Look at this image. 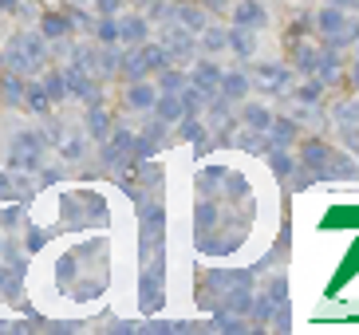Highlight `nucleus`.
I'll use <instances>...</instances> for the list:
<instances>
[{
	"label": "nucleus",
	"instance_id": "f257e3e1",
	"mask_svg": "<svg viewBox=\"0 0 359 335\" xmlns=\"http://www.w3.org/2000/svg\"><path fill=\"white\" fill-rule=\"evenodd\" d=\"M162 48H166L170 60H182V63H194V52H198V40H194L190 28L182 24H170L166 36H162Z\"/></svg>",
	"mask_w": 359,
	"mask_h": 335
},
{
	"label": "nucleus",
	"instance_id": "f03ea898",
	"mask_svg": "<svg viewBox=\"0 0 359 335\" xmlns=\"http://www.w3.org/2000/svg\"><path fill=\"white\" fill-rule=\"evenodd\" d=\"M103 142H107L103 162H111V166H123V162L135 158V135H130V130H115V135H107Z\"/></svg>",
	"mask_w": 359,
	"mask_h": 335
},
{
	"label": "nucleus",
	"instance_id": "7ed1b4c3",
	"mask_svg": "<svg viewBox=\"0 0 359 335\" xmlns=\"http://www.w3.org/2000/svg\"><path fill=\"white\" fill-rule=\"evenodd\" d=\"M233 24H237V28H264V24H269L264 4L261 0H237V4H233Z\"/></svg>",
	"mask_w": 359,
	"mask_h": 335
},
{
	"label": "nucleus",
	"instance_id": "20e7f679",
	"mask_svg": "<svg viewBox=\"0 0 359 335\" xmlns=\"http://www.w3.org/2000/svg\"><path fill=\"white\" fill-rule=\"evenodd\" d=\"M253 79H257V87H264V91H285L292 75H288V67H280V63H257Z\"/></svg>",
	"mask_w": 359,
	"mask_h": 335
},
{
	"label": "nucleus",
	"instance_id": "39448f33",
	"mask_svg": "<svg viewBox=\"0 0 359 335\" xmlns=\"http://www.w3.org/2000/svg\"><path fill=\"white\" fill-rule=\"evenodd\" d=\"M327 154H332V146H324L320 138H312V142H304V146H300V162H304V170L312 174V178H324Z\"/></svg>",
	"mask_w": 359,
	"mask_h": 335
},
{
	"label": "nucleus",
	"instance_id": "423d86ee",
	"mask_svg": "<svg viewBox=\"0 0 359 335\" xmlns=\"http://www.w3.org/2000/svg\"><path fill=\"white\" fill-rule=\"evenodd\" d=\"M217 83H222V67H217V63H210V60H201L198 67H194L190 87H198V91L210 99V95H217Z\"/></svg>",
	"mask_w": 359,
	"mask_h": 335
},
{
	"label": "nucleus",
	"instance_id": "0eeeda50",
	"mask_svg": "<svg viewBox=\"0 0 359 335\" xmlns=\"http://www.w3.org/2000/svg\"><path fill=\"white\" fill-rule=\"evenodd\" d=\"M324 178H359V162L351 154H327V166H324Z\"/></svg>",
	"mask_w": 359,
	"mask_h": 335
},
{
	"label": "nucleus",
	"instance_id": "6e6552de",
	"mask_svg": "<svg viewBox=\"0 0 359 335\" xmlns=\"http://www.w3.org/2000/svg\"><path fill=\"white\" fill-rule=\"evenodd\" d=\"M249 75L245 71H229V75H222V83H217V95H222V99H245V95H249Z\"/></svg>",
	"mask_w": 359,
	"mask_h": 335
},
{
	"label": "nucleus",
	"instance_id": "1a4fd4ad",
	"mask_svg": "<svg viewBox=\"0 0 359 335\" xmlns=\"http://www.w3.org/2000/svg\"><path fill=\"white\" fill-rule=\"evenodd\" d=\"M118 71L127 75V83H135V79H147V60H142V48L138 52H118Z\"/></svg>",
	"mask_w": 359,
	"mask_h": 335
},
{
	"label": "nucleus",
	"instance_id": "9d476101",
	"mask_svg": "<svg viewBox=\"0 0 359 335\" xmlns=\"http://www.w3.org/2000/svg\"><path fill=\"white\" fill-rule=\"evenodd\" d=\"M154 83H142V79H135V83L127 87V107H135V111H150L154 107Z\"/></svg>",
	"mask_w": 359,
	"mask_h": 335
},
{
	"label": "nucleus",
	"instance_id": "9b49d317",
	"mask_svg": "<svg viewBox=\"0 0 359 335\" xmlns=\"http://www.w3.org/2000/svg\"><path fill=\"white\" fill-rule=\"evenodd\" d=\"M150 111H154V118H162V123H178L182 118V99L178 95H170V91H162Z\"/></svg>",
	"mask_w": 359,
	"mask_h": 335
},
{
	"label": "nucleus",
	"instance_id": "f8f14e48",
	"mask_svg": "<svg viewBox=\"0 0 359 335\" xmlns=\"http://www.w3.org/2000/svg\"><path fill=\"white\" fill-rule=\"evenodd\" d=\"M147 32H150L147 16H127V20H118V40L123 43H142Z\"/></svg>",
	"mask_w": 359,
	"mask_h": 335
},
{
	"label": "nucleus",
	"instance_id": "ddd939ff",
	"mask_svg": "<svg viewBox=\"0 0 359 335\" xmlns=\"http://www.w3.org/2000/svg\"><path fill=\"white\" fill-rule=\"evenodd\" d=\"M36 162H40V138L20 135L16 138V166H36Z\"/></svg>",
	"mask_w": 359,
	"mask_h": 335
},
{
	"label": "nucleus",
	"instance_id": "4468645a",
	"mask_svg": "<svg viewBox=\"0 0 359 335\" xmlns=\"http://www.w3.org/2000/svg\"><path fill=\"white\" fill-rule=\"evenodd\" d=\"M229 48H233V55H253L257 52V40H253V28H237L233 24V32H229Z\"/></svg>",
	"mask_w": 359,
	"mask_h": 335
},
{
	"label": "nucleus",
	"instance_id": "2eb2a0df",
	"mask_svg": "<svg viewBox=\"0 0 359 335\" xmlns=\"http://www.w3.org/2000/svg\"><path fill=\"white\" fill-rule=\"evenodd\" d=\"M264 135L273 138L276 146H288V142H296V118H273Z\"/></svg>",
	"mask_w": 359,
	"mask_h": 335
},
{
	"label": "nucleus",
	"instance_id": "dca6fc26",
	"mask_svg": "<svg viewBox=\"0 0 359 335\" xmlns=\"http://www.w3.org/2000/svg\"><path fill=\"white\" fill-rule=\"evenodd\" d=\"M296 67L304 75H316L320 71V60H324V48H312V43H304V48H296Z\"/></svg>",
	"mask_w": 359,
	"mask_h": 335
},
{
	"label": "nucleus",
	"instance_id": "f3484780",
	"mask_svg": "<svg viewBox=\"0 0 359 335\" xmlns=\"http://www.w3.org/2000/svg\"><path fill=\"white\" fill-rule=\"evenodd\" d=\"M201 48H205V52H225V48H229V32L205 24V28H201Z\"/></svg>",
	"mask_w": 359,
	"mask_h": 335
},
{
	"label": "nucleus",
	"instance_id": "a211bd4d",
	"mask_svg": "<svg viewBox=\"0 0 359 335\" xmlns=\"http://www.w3.org/2000/svg\"><path fill=\"white\" fill-rule=\"evenodd\" d=\"M336 225H359V205H336V210L324 217V229H336Z\"/></svg>",
	"mask_w": 359,
	"mask_h": 335
},
{
	"label": "nucleus",
	"instance_id": "6ab92c4d",
	"mask_svg": "<svg viewBox=\"0 0 359 335\" xmlns=\"http://www.w3.org/2000/svg\"><path fill=\"white\" fill-rule=\"evenodd\" d=\"M241 118H245V126H249V130H269V123H273V115H269L264 107H257V103L245 107Z\"/></svg>",
	"mask_w": 359,
	"mask_h": 335
},
{
	"label": "nucleus",
	"instance_id": "aec40b11",
	"mask_svg": "<svg viewBox=\"0 0 359 335\" xmlns=\"http://www.w3.org/2000/svg\"><path fill=\"white\" fill-rule=\"evenodd\" d=\"M87 130H91V138H99V142H103L107 135H111V118H107V111H91V115H87Z\"/></svg>",
	"mask_w": 359,
	"mask_h": 335
},
{
	"label": "nucleus",
	"instance_id": "412c9836",
	"mask_svg": "<svg viewBox=\"0 0 359 335\" xmlns=\"http://www.w3.org/2000/svg\"><path fill=\"white\" fill-rule=\"evenodd\" d=\"M99 36V43H118V20L115 16H99V24H91Z\"/></svg>",
	"mask_w": 359,
	"mask_h": 335
},
{
	"label": "nucleus",
	"instance_id": "4be33fe9",
	"mask_svg": "<svg viewBox=\"0 0 359 335\" xmlns=\"http://www.w3.org/2000/svg\"><path fill=\"white\" fill-rule=\"evenodd\" d=\"M355 268H359V241L351 245L348 261L339 264V276H336V280H332V288H327V292H336V284H339V280H351V276H355Z\"/></svg>",
	"mask_w": 359,
	"mask_h": 335
},
{
	"label": "nucleus",
	"instance_id": "5701e85b",
	"mask_svg": "<svg viewBox=\"0 0 359 335\" xmlns=\"http://www.w3.org/2000/svg\"><path fill=\"white\" fill-rule=\"evenodd\" d=\"M142 60H147L150 71H162L170 55H166V48H162V43H147V48H142Z\"/></svg>",
	"mask_w": 359,
	"mask_h": 335
},
{
	"label": "nucleus",
	"instance_id": "b1692460",
	"mask_svg": "<svg viewBox=\"0 0 359 335\" xmlns=\"http://www.w3.org/2000/svg\"><path fill=\"white\" fill-rule=\"evenodd\" d=\"M43 95H48V103H55V99H67V83H64V75L52 71L48 79H43Z\"/></svg>",
	"mask_w": 359,
	"mask_h": 335
},
{
	"label": "nucleus",
	"instance_id": "393cba45",
	"mask_svg": "<svg viewBox=\"0 0 359 335\" xmlns=\"http://www.w3.org/2000/svg\"><path fill=\"white\" fill-rule=\"evenodd\" d=\"M320 95H324V83H320L316 75H312V79H308V83L300 87V91H296V99H300V103H312V107H316Z\"/></svg>",
	"mask_w": 359,
	"mask_h": 335
},
{
	"label": "nucleus",
	"instance_id": "a878e982",
	"mask_svg": "<svg viewBox=\"0 0 359 335\" xmlns=\"http://www.w3.org/2000/svg\"><path fill=\"white\" fill-rule=\"evenodd\" d=\"M269 162H273V170H276V174H280V178H288V174H292V158H288L285 154V146H280V150H276V154H269Z\"/></svg>",
	"mask_w": 359,
	"mask_h": 335
},
{
	"label": "nucleus",
	"instance_id": "bb28decb",
	"mask_svg": "<svg viewBox=\"0 0 359 335\" xmlns=\"http://www.w3.org/2000/svg\"><path fill=\"white\" fill-rule=\"evenodd\" d=\"M182 83H186V79H182L178 71H170V67H162V79H158V87H162V91L178 95V91H182Z\"/></svg>",
	"mask_w": 359,
	"mask_h": 335
},
{
	"label": "nucleus",
	"instance_id": "cd10ccee",
	"mask_svg": "<svg viewBox=\"0 0 359 335\" xmlns=\"http://www.w3.org/2000/svg\"><path fill=\"white\" fill-rule=\"evenodd\" d=\"M64 32H67L64 16H55V12H52V16H43V36H64Z\"/></svg>",
	"mask_w": 359,
	"mask_h": 335
},
{
	"label": "nucleus",
	"instance_id": "c85d7f7f",
	"mask_svg": "<svg viewBox=\"0 0 359 335\" xmlns=\"http://www.w3.org/2000/svg\"><path fill=\"white\" fill-rule=\"evenodd\" d=\"M95 8H99V16H115L123 8V0H95Z\"/></svg>",
	"mask_w": 359,
	"mask_h": 335
},
{
	"label": "nucleus",
	"instance_id": "c756f323",
	"mask_svg": "<svg viewBox=\"0 0 359 335\" xmlns=\"http://www.w3.org/2000/svg\"><path fill=\"white\" fill-rule=\"evenodd\" d=\"M64 154L67 158H79V154H83V138H72V142L64 146Z\"/></svg>",
	"mask_w": 359,
	"mask_h": 335
},
{
	"label": "nucleus",
	"instance_id": "7c9ffc66",
	"mask_svg": "<svg viewBox=\"0 0 359 335\" xmlns=\"http://www.w3.org/2000/svg\"><path fill=\"white\" fill-rule=\"evenodd\" d=\"M332 4H336V8H344V12H348V8H359V0H332Z\"/></svg>",
	"mask_w": 359,
	"mask_h": 335
},
{
	"label": "nucleus",
	"instance_id": "2f4dec72",
	"mask_svg": "<svg viewBox=\"0 0 359 335\" xmlns=\"http://www.w3.org/2000/svg\"><path fill=\"white\" fill-rule=\"evenodd\" d=\"M229 0H205V8H225Z\"/></svg>",
	"mask_w": 359,
	"mask_h": 335
},
{
	"label": "nucleus",
	"instance_id": "473e14b6",
	"mask_svg": "<svg viewBox=\"0 0 359 335\" xmlns=\"http://www.w3.org/2000/svg\"><path fill=\"white\" fill-rule=\"evenodd\" d=\"M351 83H355V91H359V63L351 67Z\"/></svg>",
	"mask_w": 359,
	"mask_h": 335
},
{
	"label": "nucleus",
	"instance_id": "72a5a7b5",
	"mask_svg": "<svg viewBox=\"0 0 359 335\" xmlns=\"http://www.w3.org/2000/svg\"><path fill=\"white\" fill-rule=\"evenodd\" d=\"M0 4H16V0H0Z\"/></svg>",
	"mask_w": 359,
	"mask_h": 335
},
{
	"label": "nucleus",
	"instance_id": "f704fd0d",
	"mask_svg": "<svg viewBox=\"0 0 359 335\" xmlns=\"http://www.w3.org/2000/svg\"><path fill=\"white\" fill-rule=\"evenodd\" d=\"M355 48H359V40H355Z\"/></svg>",
	"mask_w": 359,
	"mask_h": 335
}]
</instances>
